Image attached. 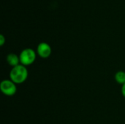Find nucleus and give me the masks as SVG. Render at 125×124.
<instances>
[{
  "instance_id": "nucleus-1",
  "label": "nucleus",
  "mask_w": 125,
  "mask_h": 124,
  "mask_svg": "<svg viewBox=\"0 0 125 124\" xmlns=\"http://www.w3.org/2000/svg\"><path fill=\"white\" fill-rule=\"evenodd\" d=\"M28 75L29 73L26 67L22 64H19L12 67L10 72V77L15 84H21L26 80Z\"/></svg>"
},
{
  "instance_id": "nucleus-2",
  "label": "nucleus",
  "mask_w": 125,
  "mask_h": 124,
  "mask_svg": "<svg viewBox=\"0 0 125 124\" xmlns=\"http://www.w3.org/2000/svg\"><path fill=\"white\" fill-rule=\"evenodd\" d=\"M36 53L31 48H26L23 50L20 55V63L23 66H29L32 64L36 60Z\"/></svg>"
},
{
  "instance_id": "nucleus-7",
  "label": "nucleus",
  "mask_w": 125,
  "mask_h": 124,
  "mask_svg": "<svg viewBox=\"0 0 125 124\" xmlns=\"http://www.w3.org/2000/svg\"><path fill=\"white\" fill-rule=\"evenodd\" d=\"M4 43H5V38L2 34H1L0 35V45L3 46Z\"/></svg>"
},
{
  "instance_id": "nucleus-3",
  "label": "nucleus",
  "mask_w": 125,
  "mask_h": 124,
  "mask_svg": "<svg viewBox=\"0 0 125 124\" xmlns=\"http://www.w3.org/2000/svg\"><path fill=\"white\" fill-rule=\"evenodd\" d=\"M0 89L1 92L8 96H12L17 92L16 84L11 80H4L0 84Z\"/></svg>"
},
{
  "instance_id": "nucleus-6",
  "label": "nucleus",
  "mask_w": 125,
  "mask_h": 124,
  "mask_svg": "<svg viewBox=\"0 0 125 124\" xmlns=\"http://www.w3.org/2000/svg\"><path fill=\"white\" fill-rule=\"evenodd\" d=\"M116 81L121 85H124L125 83V72L123 71H119L115 75Z\"/></svg>"
},
{
  "instance_id": "nucleus-5",
  "label": "nucleus",
  "mask_w": 125,
  "mask_h": 124,
  "mask_svg": "<svg viewBox=\"0 0 125 124\" xmlns=\"http://www.w3.org/2000/svg\"><path fill=\"white\" fill-rule=\"evenodd\" d=\"M7 61L10 66L15 67L19 65L20 58L15 53H10L7 56Z\"/></svg>"
},
{
  "instance_id": "nucleus-4",
  "label": "nucleus",
  "mask_w": 125,
  "mask_h": 124,
  "mask_svg": "<svg viewBox=\"0 0 125 124\" xmlns=\"http://www.w3.org/2000/svg\"><path fill=\"white\" fill-rule=\"evenodd\" d=\"M52 50L51 46L46 42H40L37 48V53L42 58H48L51 54Z\"/></svg>"
},
{
  "instance_id": "nucleus-8",
  "label": "nucleus",
  "mask_w": 125,
  "mask_h": 124,
  "mask_svg": "<svg viewBox=\"0 0 125 124\" xmlns=\"http://www.w3.org/2000/svg\"><path fill=\"white\" fill-rule=\"evenodd\" d=\"M122 95L124 96V97L125 98V83L124 85H122Z\"/></svg>"
}]
</instances>
